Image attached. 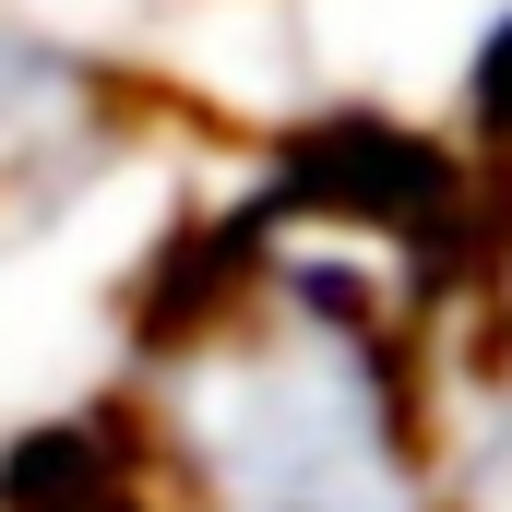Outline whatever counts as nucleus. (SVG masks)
<instances>
[{"mask_svg": "<svg viewBox=\"0 0 512 512\" xmlns=\"http://www.w3.org/2000/svg\"><path fill=\"white\" fill-rule=\"evenodd\" d=\"M167 453L215 512H417V405L382 322L274 298L167 370Z\"/></svg>", "mask_w": 512, "mask_h": 512, "instance_id": "1", "label": "nucleus"}, {"mask_svg": "<svg viewBox=\"0 0 512 512\" xmlns=\"http://www.w3.org/2000/svg\"><path fill=\"white\" fill-rule=\"evenodd\" d=\"M96 167H108V84L84 72V48L0 24V251L48 227Z\"/></svg>", "mask_w": 512, "mask_h": 512, "instance_id": "2", "label": "nucleus"}]
</instances>
